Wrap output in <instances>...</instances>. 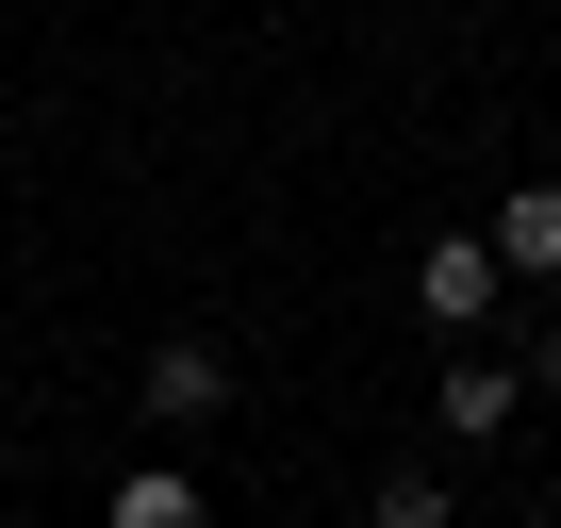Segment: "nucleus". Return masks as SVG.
Wrapping results in <instances>:
<instances>
[{"label":"nucleus","instance_id":"obj_1","mask_svg":"<svg viewBox=\"0 0 561 528\" xmlns=\"http://www.w3.org/2000/svg\"><path fill=\"white\" fill-rule=\"evenodd\" d=\"M495 298H512V264H495V231H446V248L413 264V314H430V331H479Z\"/></svg>","mask_w":561,"mask_h":528},{"label":"nucleus","instance_id":"obj_2","mask_svg":"<svg viewBox=\"0 0 561 528\" xmlns=\"http://www.w3.org/2000/svg\"><path fill=\"white\" fill-rule=\"evenodd\" d=\"M512 413H528V380H512V364H495V347H462V364H446V380H430V429H446V446H495V429H512Z\"/></svg>","mask_w":561,"mask_h":528},{"label":"nucleus","instance_id":"obj_3","mask_svg":"<svg viewBox=\"0 0 561 528\" xmlns=\"http://www.w3.org/2000/svg\"><path fill=\"white\" fill-rule=\"evenodd\" d=\"M215 397H231V364H215L198 331H165V347H149V429H198Z\"/></svg>","mask_w":561,"mask_h":528},{"label":"nucleus","instance_id":"obj_4","mask_svg":"<svg viewBox=\"0 0 561 528\" xmlns=\"http://www.w3.org/2000/svg\"><path fill=\"white\" fill-rule=\"evenodd\" d=\"M495 264H512V282H561V182H512L495 198Z\"/></svg>","mask_w":561,"mask_h":528},{"label":"nucleus","instance_id":"obj_5","mask_svg":"<svg viewBox=\"0 0 561 528\" xmlns=\"http://www.w3.org/2000/svg\"><path fill=\"white\" fill-rule=\"evenodd\" d=\"M116 528H198V479H182V462H133V479H116Z\"/></svg>","mask_w":561,"mask_h":528},{"label":"nucleus","instance_id":"obj_6","mask_svg":"<svg viewBox=\"0 0 561 528\" xmlns=\"http://www.w3.org/2000/svg\"><path fill=\"white\" fill-rule=\"evenodd\" d=\"M545 413H561V331H545Z\"/></svg>","mask_w":561,"mask_h":528}]
</instances>
